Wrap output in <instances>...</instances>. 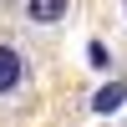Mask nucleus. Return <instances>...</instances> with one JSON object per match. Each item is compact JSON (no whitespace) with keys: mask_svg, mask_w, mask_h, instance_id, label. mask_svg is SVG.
I'll return each instance as SVG.
<instances>
[{"mask_svg":"<svg viewBox=\"0 0 127 127\" xmlns=\"http://www.w3.org/2000/svg\"><path fill=\"white\" fill-rule=\"evenodd\" d=\"M20 81V51L15 46H0V92H10Z\"/></svg>","mask_w":127,"mask_h":127,"instance_id":"1","label":"nucleus"},{"mask_svg":"<svg viewBox=\"0 0 127 127\" xmlns=\"http://www.w3.org/2000/svg\"><path fill=\"white\" fill-rule=\"evenodd\" d=\"M61 15H66V0H31V20H41V26H51Z\"/></svg>","mask_w":127,"mask_h":127,"instance_id":"3","label":"nucleus"},{"mask_svg":"<svg viewBox=\"0 0 127 127\" xmlns=\"http://www.w3.org/2000/svg\"><path fill=\"white\" fill-rule=\"evenodd\" d=\"M87 61H92V66H102V71H107V61H112V51L102 46V41H92V46H87Z\"/></svg>","mask_w":127,"mask_h":127,"instance_id":"4","label":"nucleus"},{"mask_svg":"<svg viewBox=\"0 0 127 127\" xmlns=\"http://www.w3.org/2000/svg\"><path fill=\"white\" fill-rule=\"evenodd\" d=\"M122 102H127V87H122V81H112V87H102L97 97H92V112H102V117H107V112H117Z\"/></svg>","mask_w":127,"mask_h":127,"instance_id":"2","label":"nucleus"}]
</instances>
